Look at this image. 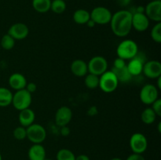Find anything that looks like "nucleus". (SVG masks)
I'll return each instance as SVG.
<instances>
[{"label": "nucleus", "instance_id": "1", "mask_svg": "<svg viewBox=\"0 0 161 160\" xmlns=\"http://www.w3.org/2000/svg\"><path fill=\"white\" fill-rule=\"evenodd\" d=\"M110 24L115 35L125 37L132 29V13L126 9L117 11L112 16Z\"/></svg>", "mask_w": 161, "mask_h": 160}, {"label": "nucleus", "instance_id": "2", "mask_svg": "<svg viewBox=\"0 0 161 160\" xmlns=\"http://www.w3.org/2000/svg\"><path fill=\"white\" fill-rule=\"evenodd\" d=\"M138 53V46L136 42L131 39H125L118 45L116 53L118 57L124 60H130Z\"/></svg>", "mask_w": 161, "mask_h": 160}, {"label": "nucleus", "instance_id": "3", "mask_svg": "<svg viewBox=\"0 0 161 160\" xmlns=\"http://www.w3.org/2000/svg\"><path fill=\"white\" fill-rule=\"evenodd\" d=\"M119 81L112 71H106L99 76V87L103 92L113 93L117 89Z\"/></svg>", "mask_w": 161, "mask_h": 160}, {"label": "nucleus", "instance_id": "4", "mask_svg": "<svg viewBox=\"0 0 161 160\" xmlns=\"http://www.w3.org/2000/svg\"><path fill=\"white\" fill-rule=\"evenodd\" d=\"M32 101L31 93L25 89L17 90L14 94H13L12 104L14 108L18 111L28 108Z\"/></svg>", "mask_w": 161, "mask_h": 160}, {"label": "nucleus", "instance_id": "5", "mask_svg": "<svg viewBox=\"0 0 161 160\" xmlns=\"http://www.w3.org/2000/svg\"><path fill=\"white\" fill-rule=\"evenodd\" d=\"M27 138L33 144H41L47 137V131L40 124L33 123L27 127Z\"/></svg>", "mask_w": 161, "mask_h": 160}, {"label": "nucleus", "instance_id": "6", "mask_svg": "<svg viewBox=\"0 0 161 160\" xmlns=\"http://www.w3.org/2000/svg\"><path fill=\"white\" fill-rule=\"evenodd\" d=\"M91 19L96 24L104 25L110 23L112 19L111 11L106 7L104 6H97L93 9V10L90 13Z\"/></svg>", "mask_w": 161, "mask_h": 160}, {"label": "nucleus", "instance_id": "7", "mask_svg": "<svg viewBox=\"0 0 161 160\" xmlns=\"http://www.w3.org/2000/svg\"><path fill=\"white\" fill-rule=\"evenodd\" d=\"M88 72L100 76L108 69V62L102 56H95L91 58L87 64Z\"/></svg>", "mask_w": 161, "mask_h": 160}, {"label": "nucleus", "instance_id": "8", "mask_svg": "<svg viewBox=\"0 0 161 160\" xmlns=\"http://www.w3.org/2000/svg\"><path fill=\"white\" fill-rule=\"evenodd\" d=\"M158 89L153 84H146L142 88L139 97L141 101L146 105L152 104L158 99Z\"/></svg>", "mask_w": 161, "mask_h": 160}, {"label": "nucleus", "instance_id": "9", "mask_svg": "<svg viewBox=\"0 0 161 160\" xmlns=\"http://www.w3.org/2000/svg\"><path fill=\"white\" fill-rule=\"evenodd\" d=\"M130 147L133 153L142 154L148 147L146 136L141 133H135L130 138Z\"/></svg>", "mask_w": 161, "mask_h": 160}, {"label": "nucleus", "instance_id": "10", "mask_svg": "<svg viewBox=\"0 0 161 160\" xmlns=\"http://www.w3.org/2000/svg\"><path fill=\"white\" fill-rule=\"evenodd\" d=\"M129 61H130L127 64V67L132 77L138 76L140 74L142 73L143 66L146 62L144 55H140V53H138L135 57Z\"/></svg>", "mask_w": 161, "mask_h": 160}, {"label": "nucleus", "instance_id": "11", "mask_svg": "<svg viewBox=\"0 0 161 160\" xmlns=\"http://www.w3.org/2000/svg\"><path fill=\"white\" fill-rule=\"evenodd\" d=\"M145 14L149 20L158 22L161 21V0L151 1L145 7Z\"/></svg>", "mask_w": 161, "mask_h": 160}, {"label": "nucleus", "instance_id": "12", "mask_svg": "<svg viewBox=\"0 0 161 160\" xmlns=\"http://www.w3.org/2000/svg\"><path fill=\"white\" fill-rule=\"evenodd\" d=\"M142 73L147 78H157L161 76V64L158 61H146L143 66Z\"/></svg>", "mask_w": 161, "mask_h": 160}, {"label": "nucleus", "instance_id": "13", "mask_svg": "<svg viewBox=\"0 0 161 160\" xmlns=\"http://www.w3.org/2000/svg\"><path fill=\"white\" fill-rule=\"evenodd\" d=\"M72 118V111L70 108L62 106L58 108L55 114V122L59 127L67 125Z\"/></svg>", "mask_w": 161, "mask_h": 160}, {"label": "nucleus", "instance_id": "14", "mask_svg": "<svg viewBox=\"0 0 161 160\" xmlns=\"http://www.w3.org/2000/svg\"><path fill=\"white\" fill-rule=\"evenodd\" d=\"M15 40H22L29 34V28L24 23L14 24L8 30V33Z\"/></svg>", "mask_w": 161, "mask_h": 160}, {"label": "nucleus", "instance_id": "15", "mask_svg": "<svg viewBox=\"0 0 161 160\" xmlns=\"http://www.w3.org/2000/svg\"><path fill=\"white\" fill-rule=\"evenodd\" d=\"M149 26V20L145 13H132V28L137 31L142 32L146 31Z\"/></svg>", "mask_w": 161, "mask_h": 160}, {"label": "nucleus", "instance_id": "16", "mask_svg": "<svg viewBox=\"0 0 161 160\" xmlns=\"http://www.w3.org/2000/svg\"><path fill=\"white\" fill-rule=\"evenodd\" d=\"M71 72L77 77H83L87 75V64L83 60L76 59L71 64Z\"/></svg>", "mask_w": 161, "mask_h": 160}, {"label": "nucleus", "instance_id": "17", "mask_svg": "<svg viewBox=\"0 0 161 160\" xmlns=\"http://www.w3.org/2000/svg\"><path fill=\"white\" fill-rule=\"evenodd\" d=\"M26 78L20 73H14L9 76V85L12 89L15 90H20V89H25L27 85Z\"/></svg>", "mask_w": 161, "mask_h": 160}, {"label": "nucleus", "instance_id": "18", "mask_svg": "<svg viewBox=\"0 0 161 160\" xmlns=\"http://www.w3.org/2000/svg\"><path fill=\"white\" fill-rule=\"evenodd\" d=\"M35 119H36V114L31 108H26L20 111L18 115L19 122L21 126L28 127L34 123Z\"/></svg>", "mask_w": 161, "mask_h": 160}, {"label": "nucleus", "instance_id": "19", "mask_svg": "<svg viewBox=\"0 0 161 160\" xmlns=\"http://www.w3.org/2000/svg\"><path fill=\"white\" fill-rule=\"evenodd\" d=\"M29 160H44L46 158V150L41 144H34L28 150Z\"/></svg>", "mask_w": 161, "mask_h": 160}, {"label": "nucleus", "instance_id": "20", "mask_svg": "<svg viewBox=\"0 0 161 160\" xmlns=\"http://www.w3.org/2000/svg\"><path fill=\"white\" fill-rule=\"evenodd\" d=\"M111 71L114 73V75H116L119 83H127L131 80L132 76L130 74V72H128V69H127V64H126V66L120 67V68H115V67H113Z\"/></svg>", "mask_w": 161, "mask_h": 160}, {"label": "nucleus", "instance_id": "21", "mask_svg": "<svg viewBox=\"0 0 161 160\" xmlns=\"http://www.w3.org/2000/svg\"><path fill=\"white\" fill-rule=\"evenodd\" d=\"M73 20L78 24H86L91 19V14L84 9H79L73 13Z\"/></svg>", "mask_w": 161, "mask_h": 160}, {"label": "nucleus", "instance_id": "22", "mask_svg": "<svg viewBox=\"0 0 161 160\" xmlns=\"http://www.w3.org/2000/svg\"><path fill=\"white\" fill-rule=\"evenodd\" d=\"M31 4L36 12L45 13L50 9L51 0H32Z\"/></svg>", "mask_w": 161, "mask_h": 160}, {"label": "nucleus", "instance_id": "23", "mask_svg": "<svg viewBox=\"0 0 161 160\" xmlns=\"http://www.w3.org/2000/svg\"><path fill=\"white\" fill-rule=\"evenodd\" d=\"M13 93L9 89L5 87H0V107L9 106L12 104Z\"/></svg>", "mask_w": 161, "mask_h": 160}, {"label": "nucleus", "instance_id": "24", "mask_svg": "<svg viewBox=\"0 0 161 160\" xmlns=\"http://www.w3.org/2000/svg\"><path fill=\"white\" fill-rule=\"evenodd\" d=\"M157 116V115L154 112L153 110L152 109V108H147L143 110V111L142 112L141 119L145 124L150 125L155 122Z\"/></svg>", "mask_w": 161, "mask_h": 160}, {"label": "nucleus", "instance_id": "25", "mask_svg": "<svg viewBox=\"0 0 161 160\" xmlns=\"http://www.w3.org/2000/svg\"><path fill=\"white\" fill-rule=\"evenodd\" d=\"M84 83L86 87L89 89H96L99 86V76L94 74H87L85 77Z\"/></svg>", "mask_w": 161, "mask_h": 160}, {"label": "nucleus", "instance_id": "26", "mask_svg": "<svg viewBox=\"0 0 161 160\" xmlns=\"http://www.w3.org/2000/svg\"><path fill=\"white\" fill-rule=\"evenodd\" d=\"M66 3L64 0H53L51 1L50 9L57 14L64 13L66 9Z\"/></svg>", "mask_w": 161, "mask_h": 160}, {"label": "nucleus", "instance_id": "27", "mask_svg": "<svg viewBox=\"0 0 161 160\" xmlns=\"http://www.w3.org/2000/svg\"><path fill=\"white\" fill-rule=\"evenodd\" d=\"M15 45V39L9 34H6L1 39V46L5 50H10Z\"/></svg>", "mask_w": 161, "mask_h": 160}, {"label": "nucleus", "instance_id": "28", "mask_svg": "<svg viewBox=\"0 0 161 160\" xmlns=\"http://www.w3.org/2000/svg\"><path fill=\"white\" fill-rule=\"evenodd\" d=\"M75 155L71 150L62 148L57 153V160H75Z\"/></svg>", "mask_w": 161, "mask_h": 160}, {"label": "nucleus", "instance_id": "29", "mask_svg": "<svg viewBox=\"0 0 161 160\" xmlns=\"http://www.w3.org/2000/svg\"><path fill=\"white\" fill-rule=\"evenodd\" d=\"M151 38L153 40L157 43L161 42V23L158 22L153 26L151 30Z\"/></svg>", "mask_w": 161, "mask_h": 160}, {"label": "nucleus", "instance_id": "30", "mask_svg": "<svg viewBox=\"0 0 161 160\" xmlns=\"http://www.w3.org/2000/svg\"><path fill=\"white\" fill-rule=\"evenodd\" d=\"M14 136L15 139L18 140V141H22V140L27 138V131L25 127L18 126L14 129Z\"/></svg>", "mask_w": 161, "mask_h": 160}, {"label": "nucleus", "instance_id": "31", "mask_svg": "<svg viewBox=\"0 0 161 160\" xmlns=\"http://www.w3.org/2000/svg\"><path fill=\"white\" fill-rule=\"evenodd\" d=\"M152 109L157 116H161V100L157 99L152 104Z\"/></svg>", "mask_w": 161, "mask_h": 160}, {"label": "nucleus", "instance_id": "32", "mask_svg": "<svg viewBox=\"0 0 161 160\" xmlns=\"http://www.w3.org/2000/svg\"><path fill=\"white\" fill-rule=\"evenodd\" d=\"M124 66H126L125 61L119 57L116 58L114 61V63H113V67H115V68H120V67H124Z\"/></svg>", "mask_w": 161, "mask_h": 160}, {"label": "nucleus", "instance_id": "33", "mask_svg": "<svg viewBox=\"0 0 161 160\" xmlns=\"http://www.w3.org/2000/svg\"><path fill=\"white\" fill-rule=\"evenodd\" d=\"M25 89L27 91L30 93H35L37 89V86L35 83H27L26 86H25Z\"/></svg>", "mask_w": 161, "mask_h": 160}, {"label": "nucleus", "instance_id": "34", "mask_svg": "<svg viewBox=\"0 0 161 160\" xmlns=\"http://www.w3.org/2000/svg\"><path fill=\"white\" fill-rule=\"evenodd\" d=\"M126 160H146V159H145V158L142 156V154L133 153L130 155H129Z\"/></svg>", "mask_w": 161, "mask_h": 160}, {"label": "nucleus", "instance_id": "35", "mask_svg": "<svg viewBox=\"0 0 161 160\" xmlns=\"http://www.w3.org/2000/svg\"><path fill=\"white\" fill-rule=\"evenodd\" d=\"M69 133H70V129H69L67 125L61 127V134L63 136H69Z\"/></svg>", "mask_w": 161, "mask_h": 160}, {"label": "nucleus", "instance_id": "36", "mask_svg": "<svg viewBox=\"0 0 161 160\" xmlns=\"http://www.w3.org/2000/svg\"><path fill=\"white\" fill-rule=\"evenodd\" d=\"M98 111H97V108L96 106H92L88 109L87 111V114L88 115L90 116H94L97 114Z\"/></svg>", "mask_w": 161, "mask_h": 160}, {"label": "nucleus", "instance_id": "37", "mask_svg": "<svg viewBox=\"0 0 161 160\" xmlns=\"http://www.w3.org/2000/svg\"><path fill=\"white\" fill-rule=\"evenodd\" d=\"M131 0H116V3L120 6H127L130 3Z\"/></svg>", "mask_w": 161, "mask_h": 160}, {"label": "nucleus", "instance_id": "38", "mask_svg": "<svg viewBox=\"0 0 161 160\" xmlns=\"http://www.w3.org/2000/svg\"><path fill=\"white\" fill-rule=\"evenodd\" d=\"M75 160H90V158L86 155H80L75 157Z\"/></svg>", "mask_w": 161, "mask_h": 160}, {"label": "nucleus", "instance_id": "39", "mask_svg": "<svg viewBox=\"0 0 161 160\" xmlns=\"http://www.w3.org/2000/svg\"><path fill=\"white\" fill-rule=\"evenodd\" d=\"M86 24L87 25V26L89 27V28H94V27L95 26V24H96L94 23V22L93 21V20H91V19H90V20H88V21H87V23H86Z\"/></svg>", "mask_w": 161, "mask_h": 160}, {"label": "nucleus", "instance_id": "40", "mask_svg": "<svg viewBox=\"0 0 161 160\" xmlns=\"http://www.w3.org/2000/svg\"><path fill=\"white\" fill-rule=\"evenodd\" d=\"M157 87H158L159 89H161V83H160V82H161V76L159 77V78H157Z\"/></svg>", "mask_w": 161, "mask_h": 160}, {"label": "nucleus", "instance_id": "41", "mask_svg": "<svg viewBox=\"0 0 161 160\" xmlns=\"http://www.w3.org/2000/svg\"><path fill=\"white\" fill-rule=\"evenodd\" d=\"M110 160H123V159L120 158H111Z\"/></svg>", "mask_w": 161, "mask_h": 160}, {"label": "nucleus", "instance_id": "42", "mask_svg": "<svg viewBox=\"0 0 161 160\" xmlns=\"http://www.w3.org/2000/svg\"><path fill=\"white\" fill-rule=\"evenodd\" d=\"M44 160H53V159H50V158H45Z\"/></svg>", "mask_w": 161, "mask_h": 160}, {"label": "nucleus", "instance_id": "43", "mask_svg": "<svg viewBox=\"0 0 161 160\" xmlns=\"http://www.w3.org/2000/svg\"><path fill=\"white\" fill-rule=\"evenodd\" d=\"M0 160H2V155H1V154H0Z\"/></svg>", "mask_w": 161, "mask_h": 160}, {"label": "nucleus", "instance_id": "44", "mask_svg": "<svg viewBox=\"0 0 161 160\" xmlns=\"http://www.w3.org/2000/svg\"><path fill=\"white\" fill-rule=\"evenodd\" d=\"M152 1H156V0H152Z\"/></svg>", "mask_w": 161, "mask_h": 160}]
</instances>
